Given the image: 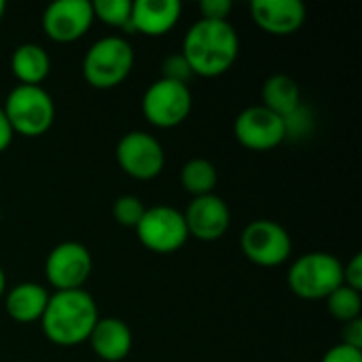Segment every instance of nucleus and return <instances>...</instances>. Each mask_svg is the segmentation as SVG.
I'll return each mask as SVG.
<instances>
[{"mask_svg":"<svg viewBox=\"0 0 362 362\" xmlns=\"http://www.w3.org/2000/svg\"><path fill=\"white\" fill-rule=\"evenodd\" d=\"M144 212H146V206L136 195H121L112 204V216H115V221L121 227H127V229H136L138 223H140V218L144 216Z\"/></svg>","mask_w":362,"mask_h":362,"instance_id":"5701e85b","label":"nucleus"},{"mask_svg":"<svg viewBox=\"0 0 362 362\" xmlns=\"http://www.w3.org/2000/svg\"><path fill=\"white\" fill-rule=\"evenodd\" d=\"M284 127H286V140L288 138H305L314 127L310 110L301 104L288 117H284Z\"/></svg>","mask_w":362,"mask_h":362,"instance_id":"b1692460","label":"nucleus"},{"mask_svg":"<svg viewBox=\"0 0 362 362\" xmlns=\"http://www.w3.org/2000/svg\"><path fill=\"white\" fill-rule=\"evenodd\" d=\"M193 74L216 78L233 68L240 55V36L229 21L197 19L182 38L180 51Z\"/></svg>","mask_w":362,"mask_h":362,"instance_id":"f257e3e1","label":"nucleus"},{"mask_svg":"<svg viewBox=\"0 0 362 362\" xmlns=\"http://www.w3.org/2000/svg\"><path fill=\"white\" fill-rule=\"evenodd\" d=\"M49 297L51 295L47 293L45 286L36 282H21L4 295V308L15 322L28 325L42 318Z\"/></svg>","mask_w":362,"mask_h":362,"instance_id":"f3484780","label":"nucleus"},{"mask_svg":"<svg viewBox=\"0 0 362 362\" xmlns=\"http://www.w3.org/2000/svg\"><path fill=\"white\" fill-rule=\"evenodd\" d=\"M180 185L193 197L210 195V193H214V189L218 185V172L212 161H208L204 157H195L182 165Z\"/></svg>","mask_w":362,"mask_h":362,"instance_id":"aec40b11","label":"nucleus"},{"mask_svg":"<svg viewBox=\"0 0 362 362\" xmlns=\"http://www.w3.org/2000/svg\"><path fill=\"white\" fill-rule=\"evenodd\" d=\"M180 0H136L132 2V32L144 36H163L180 19Z\"/></svg>","mask_w":362,"mask_h":362,"instance_id":"2eb2a0df","label":"nucleus"},{"mask_svg":"<svg viewBox=\"0 0 362 362\" xmlns=\"http://www.w3.org/2000/svg\"><path fill=\"white\" fill-rule=\"evenodd\" d=\"M6 295V276H4V272H2V267H0V299Z\"/></svg>","mask_w":362,"mask_h":362,"instance_id":"7c9ffc66","label":"nucleus"},{"mask_svg":"<svg viewBox=\"0 0 362 362\" xmlns=\"http://www.w3.org/2000/svg\"><path fill=\"white\" fill-rule=\"evenodd\" d=\"M235 140L255 153H267L278 148L286 140L284 119L265 108L263 104H255L244 108L233 123Z\"/></svg>","mask_w":362,"mask_h":362,"instance_id":"9d476101","label":"nucleus"},{"mask_svg":"<svg viewBox=\"0 0 362 362\" xmlns=\"http://www.w3.org/2000/svg\"><path fill=\"white\" fill-rule=\"evenodd\" d=\"M13 138H15V134H13L11 123H8V119H6V115H4V110L0 106V153L11 146Z\"/></svg>","mask_w":362,"mask_h":362,"instance_id":"c756f323","label":"nucleus"},{"mask_svg":"<svg viewBox=\"0 0 362 362\" xmlns=\"http://www.w3.org/2000/svg\"><path fill=\"white\" fill-rule=\"evenodd\" d=\"M134 231L140 244L157 255H172L180 250L189 240L182 212L165 204L146 208L144 216L140 218Z\"/></svg>","mask_w":362,"mask_h":362,"instance_id":"0eeeda50","label":"nucleus"},{"mask_svg":"<svg viewBox=\"0 0 362 362\" xmlns=\"http://www.w3.org/2000/svg\"><path fill=\"white\" fill-rule=\"evenodd\" d=\"M163 76L161 78H168V81H176V83H185L189 85V78L193 76V70L191 66L187 64L185 55L182 53H174V55H168L163 59Z\"/></svg>","mask_w":362,"mask_h":362,"instance_id":"393cba45","label":"nucleus"},{"mask_svg":"<svg viewBox=\"0 0 362 362\" xmlns=\"http://www.w3.org/2000/svg\"><path fill=\"white\" fill-rule=\"evenodd\" d=\"M231 11H233L231 0H202L199 2L202 19H208V21H227Z\"/></svg>","mask_w":362,"mask_h":362,"instance_id":"a878e982","label":"nucleus"},{"mask_svg":"<svg viewBox=\"0 0 362 362\" xmlns=\"http://www.w3.org/2000/svg\"><path fill=\"white\" fill-rule=\"evenodd\" d=\"M93 17L110 28L132 30V0H95L91 2Z\"/></svg>","mask_w":362,"mask_h":362,"instance_id":"4be33fe9","label":"nucleus"},{"mask_svg":"<svg viewBox=\"0 0 362 362\" xmlns=\"http://www.w3.org/2000/svg\"><path fill=\"white\" fill-rule=\"evenodd\" d=\"M2 110L13 134L25 138L45 136L55 121V102L47 89L34 85H17L8 91Z\"/></svg>","mask_w":362,"mask_h":362,"instance_id":"39448f33","label":"nucleus"},{"mask_svg":"<svg viewBox=\"0 0 362 362\" xmlns=\"http://www.w3.org/2000/svg\"><path fill=\"white\" fill-rule=\"evenodd\" d=\"M193 110V93L189 85L157 78L153 81L142 95V115L146 121L159 129L178 127L189 119Z\"/></svg>","mask_w":362,"mask_h":362,"instance_id":"423d86ee","label":"nucleus"},{"mask_svg":"<svg viewBox=\"0 0 362 362\" xmlns=\"http://www.w3.org/2000/svg\"><path fill=\"white\" fill-rule=\"evenodd\" d=\"M100 312L95 299L85 291H57L49 297L40 318L45 337L59 348H74L89 339Z\"/></svg>","mask_w":362,"mask_h":362,"instance_id":"f03ea898","label":"nucleus"},{"mask_svg":"<svg viewBox=\"0 0 362 362\" xmlns=\"http://www.w3.org/2000/svg\"><path fill=\"white\" fill-rule=\"evenodd\" d=\"M117 163L134 180H153L163 172L165 151L148 132H127L117 142Z\"/></svg>","mask_w":362,"mask_h":362,"instance_id":"1a4fd4ad","label":"nucleus"},{"mask_svg":"<svg viewBox=\"0 0 362 362\" xmlns=\"http://www.w3.org/2000/svg\"><path fill=\"white\" fill-rule=\"evenodd\" d=\"M189 238L199 242H216L221 240L231 225V212L223 197L216 193L193 197L187 210L182 212Z\"/></svg>","mask_w":362,"mask_h":362,"instance_id":"ddd939ff","label":"nucleus"},{"mask_svg":"<svg viewBox=\"0 0 362 362\" xmlns=\"http://www.w3.org/2000/svg\"><path fill=\"white\" fill-rule=\"evenodd\" d=\"M327 310L329 314L339 320V322H352L356 318H361L362 312V297L358 291H352L348 286H339L337 291H333L327 299Z\"/></svg>","mask_w":362,"mask_h":362,"instance_id":"412c9836","label":"nucleus"},{"mask_svg":"<svg viewBox=\"0 0 362 362\" xmlns=\"http://www.w3.org/2000/svg\"><path fill=\"white\" fill-rule=\"evenodd\" d=\"M93 272V259L87 246L78 242L57 244L45 261V276L57 291H78Z\"/></svg>","mask_w":362,"mask_h":362,"instance_id":"9b49d317","label":"nucleus"},{"mask_svg":"<svg viewBox=\"0 0 362 362\" xmlns=\"http://www.w3.org/2000/svg\"><path fill=\"white\" fill-rule=\"evenodd\" d=\"M320 362H362V350L339 344V346L331 348Z\"/></svg>","mask_w":362,"mask_h":362,"instance_id":"cd10ccee","label":"nucleus"},{"mask_svg":"<svg viewBox=\"0 0 362 362\" xmlns=\"http://www.w3.org/2000/svg\"><path fill=\"white\" fill-rule=\"evenodd\" d=\"M341 339H344V341H341L344 346H350V348L362 350V318H356V320L344 325Z\"/></svg>","mask_w":362,"mask_h":362,"instance_id":"c85d7f7f","label":"nucleus"},{"mask_svg":"<svg viewBox=\"0 0 362 362\" xmlns=\"http://www.w3.org/2000/svg\"><path fill=\"white\" fill-rule=\"evenodd\" d=\"M91 344V350L95 356L104 362H121L125 361L134 346L132 329L115 316L100 318L87 339Z\"/></svg>","mask_w":362,"mask_h":362,"instance_id":"dca6fc26","label":"nucleus"},{"mask_svg":"<svg viewBox=\"0 0 362 362\" xmlns=\"http://www.w3.org/2000/svg\"><path fill=\"white\" fill-rule=\"evenodd\" d=\"M134 59V49L123 36H104L85 53L83 78L93 89H115L132 74Z\"/></svg>","mask_w":362,"mask_h":362,"instance_id":"7ed1b4c3","label":"nucleus"},{"mask_svg":"<svg viewBox=\"0 0 362 362\" xmlns=\"http://www.w3.org/2000/svg\"><path fill=\"white\" fill-rule=\"evenodd\" d=\"M11 70L19 81V85L40 87V83L51 72V57L40 45L23 42L11 55Z\"/></svg>","mask_w":362,"mask_h":362,"instance_id":"a211bd4d","label":"nucleus"},{"mask_svg":"<svg viewBox=\"0 0 362 362\" xmlns=\"http://www.w3.org/2000/svg\"><path fill=\"white\" fill-rule=\"evenodd\" d=\"M344 286L362 291V255H354L348 265H344Z\"/></svg>","mask_w":362,"mask_h":362,"instance_id":"bb28decb","label":"nucleus"},{"mask_svg":"<svg viewBox=\"0 0 362 362\" xmlns=\"http://www.w3.org/2000/svg\"><path fill=\"white\" fill-rule=\"evenodd\" d=\"M250 15L263 32L291 36L305 23L308 8L301 0H255L250 4Z\"/></svg>","mask_w":362,"mask_h":362,"instance_id":"4468645a","label":"nucleus"},{"mask_svg":"<svg viewBox=\"0 0 362 362\" xmlns=\"http://www.w3.org/2000/svg\"><path fill=\"white\" fill-rule=\"evenodd\" d=\"M0 221H2V208H0Z\"/></svg>","mask_w":362,"mask_h":362,"instance_id":"473e14b6","label":"nucleus"},{"mask_svg":"<svg viewBox=\"0 0 362 362\" xmlns=\"http://www.w3.org/2000/svg\"><path fill=\"white\" fill-rule=\"evenodd\" d=\"M93 8L89 0H57L42 13L45 34L62 45L83 38L93 25Z\"/></svg>","mask_w":362,"mask_h":362,"instance_id":"f8f14e48","label":"nucleus"},{"mask_svg":"<svg viewBox=\"0 0 362 362\" xmlns=\"http://www.w3.org/2000/svg\"><path fill=\"white\" fill-rule=\"evenodd\" d=\"M244 257L259 267H278L293 255V240L288 231L269 218H257L246 225L240 238Z\"/></svg>","mask_w":362,"mask_h":362,"instance_id":"6e6552de","label":"nucleus"},{"mask_svg":"<svg viewBox=\"0 0 362 362\" xmlns=\"http://www.w3.org/2000/svg\"><path fill=\"white\" fill-rule=\"evenodd\" d=\"M4 11H6V4L0 0V19H2V15H4Z\"/></svg>","mask_w":362,"mask_h":362,"instance_id":"2f4dec72","label":"nucleus"},{"mask_svg":"<svg viewBox=\"0 0 362 362\" xmlns=\"http://www.w3.org/2000/svg\"><path fill=\"white\" fill-rule=\"evenodd\" d=\"M261 104L276 112L278 117H288L301 106V89L297 81L288 74H272L261 89Z\"/></svg>","mask_w":362,"mask_h":362,"instance_id":"6ab92c4d","label":"nucleus"},{"mask_svg":"<svg viewBox=\"0 0 362 362\" xmlns=\"http://www.w3.org/2000/svg\"><path fill=\"white\" fill-rule=\"evenodd\" d=\"M293 295L305 301L327 299L344 286V263L329 252H305L288 269L286 276Z\"/></svg>","mask_w":362,"mask_h":362,"instance_id":"20e7f679","label":"nucleus"}]
</instances>
